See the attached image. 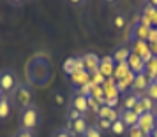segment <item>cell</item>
<instances>
[{
  "instance_id": "1",
  "label": "cell",
  "mask_w": 157,
  "mask_h": 137,
  "mask_svg": "<svg viewBox=\"0 0 157 137\" xmlns=\"http://www.w3.org/2000/svg\"><path fill=\"white\" fill-rule=\"evenodd\" d=\"M18 121H20V128L21 130L34 132L41 125V111H39V107H37L36 104H30L27 107H21L20 109Z\"/></svg>"
},
{
  "instance_id": "2",
  "label": "cell",
  "mask_w": 157,
  "mask_h": 137,
  "mask_svg": "<svg viewBox=\"0 0 157 137\" xmlns=\"http://www.w3.org/2000/svg\"><path fill=\"white\" fill-rule=\"evenodd\" d=\"M20 83H18V74L13 69H2L0 70V92L2 93H13Z\"/></svg>"
},
{
  "instance_id": "3",
  "label": "cell",
  "mask_w": 157,
  "mask_h": 137,
  "mask_svg": "<svg viewBox=\"0 0 157 137\" xmlns=\"http://www.w3.org/2000/svg\"><path fill=\"white\" fill-rule=\"evenodd\" d=\"M11 100L14 104H20L21 107H27L32 104V90L27 85H18L16 90L11 93Z\"/></svg>"
},
{
  "instance_id": "4",
  "label": "cell",
  "mask_w": 157,
  "mask_h": 137,
  "mask_svg": "<svg viewBox=\"0 0 157 137\" xmlns=\"http://www.w3.org/2000/svg\"><path fill=\"white\" fill-rule=\"evenodd\" d=\"M155 116L152 114V111H148V113H143V114L138 116V128L141 130L145 135H152V132L155 130Z\"/></svg>"
},
{
  "instance_id": "5",
  "label": "cell",
  "mask_w": 157,
  "mask_h": 137,
  "mask_svg": "<svg viewBox=\"0 0 157 137\" xmlns=\"http://www.w3.org/2000/svg\"><path fill=\"white\" fill-rule=\"evenodd\" d=\"M86 128H88V125H86L85 118H78V120H74V121L67 123V132H69L71 137H83Z\"/></svg>"
},
{
  "instance_id": "6",
  "label": "cell",
  "mask_w": 157,
  "mask_h": 137,
  "mask_svg": "<svg viewBox=\"0 0 157 137\" xmlns=\"http://www.w3.org/2000/svg\"><path fill=\"white\" fill-rule=\"evenodd\" d=\"M69 107L72 109H76L79 114H85L86 111H88V100H86V97L85 95H81L78 93V92H74V95H72V99H71V104H69Z\"/></svg>"
},
{
  "instance_id": "7",
  "label": "cell",
  "mask_w": 157,
  "mask_h": 137,
  "mask_svg": "<svg viewBox=\"0 0 157 137\" xmlns=\"http://www.w3.org/2000/svg\"><path fill=\"white\" fill-rule=\"evenodd\" d=\"M115 67H117V63L113 62V58H111V55H109V56L101 58L97 72H101L104 78H111V76H113V72H115Z\"/></svg>"
},
{
  "instance_id": "8",
  "label": "cell",
  "mask_w": 157,
  "mask_h": 137,
  "mask_svg": "<svg viewBox=\"0 0 157 137\" xmlns=\"http://www.w3.org/2000/svg\"><path fill=\"white\" fill-rule=\"evenodd\" d=\"M83 65H85V70L88 74H94L97 72V69H99V62L101 58L95 55V53H86V55H83Z\"/></svg>"
},
{
  "instance_id": "9",
  "label": "cell",
  "mask_w": 157,
  "mask_h": 137,
  "mask_svg": "<svg viewBox=\"0 0 157 137\" xmlns=\"http://www.w3.org/2000/svg\"><path fill=\"white\" fill-rule=\"evenodd\" d=\"M127 65H129V70L134 74V76L145 72V62H143V58L134 55V53H131V56L127 60Z\"/></svg>"
},
{
  "instance_id": "10",
  "label": "cell",
  "mask_w": 157,
  "mask_h": 137,
  "mask_svg": "<svg viewBox=\"0 0 157 137\" xmlns=\"http://www.w3.org/2000/svg\"><path fill=\"white\" fill-rule=\"evenodd\" d=\"M150 28H152V27L141 25V23L138 21L134 27H132V35H131V39H132V41H148Z\"/></svg>"
},
{
  "instance_id": "11",
  "label": "cell",
  "mask_w": 157,
  "mask_h": 137,
  "mask_svg": "<svg viewBox=\"0 0 157 137\" xmlns=\"http://www.w3.org/2000/svg\"><path fill=\"white\" fill-rule=\"evenodd\" d=\"M150 85V79L147 78V74L141 72V74H136L134 76V81H132V86L131 90L136 92V93H140V92H147V88Z\"/></svg>"
},
{
  "instance_id": "12",
  "label": "cell",
  "mask_w": 157,
  "mask_h": 137,
  "mask_svg": "<svg viewBox=\"0 0 157 137\" xmlns=\"http://www.w3.org/2000/svg\"><path fill=\"white\" fill-rule=\"evenodd\" d=\"M120 120L127 128H132V127L138 125V114L134 113V109H122L120 111Z\"/></svg>"
},
{
  "instance_id": "13",
  "label": "cell",
  "mask_w": 157,
  "mask_h": 137,
  "mask_svg": "<svg viewBox=\"0 0 157 137\" xmlns=\"http://www.w3.org/2000/svg\"><path fill=\"white\" fill-rule=\"evenodd\" d=\"M131 48H127V46H118L117 49L111 53V58H113L115 63H125L129 60V56H131Z\"/></svg>"
},
{
  "instance_id": "14",
  "label": "cell",
  "mask_w": 157,
  "mask_h": 137,
  "mask_svg": "<svg viewBox=\"0 0 157 137\" xmlns=\"http://www.w3.org/2000/svg\"><path fill=\"white\" fill-rule=\"evenodd\" d=\"M95 114H97V118H108L111 123H113L115 120H118V118H120V113H118V111H115V109H111V107H108L106 104H102V106L97 109V113H95Z\"/></svg>"
},
{
  "instance_id": "15",
  "label": "cell",
  "mask_w": 157,
  "mask_h": 137,
  "mask_svg": "<svg viewBox=\"0 0 157 137\" xmlns=\"http://www.w3.org/2000/svg\"><path fill=\"white\" fill-rule=\"evenodd\" d=\"M140 100V95L136 92H125L122 95V109H134Z\"/></svg>"
},
{
  "instance_id": "16",
  "label": "cell",
  "mask_w": 157,
  "mask_h": 137,
  "mask_svg": "<svg viewBox=\"0 0 157 137\" xmlns=\"http://www.w3.org/2000/svg\"><path fill=\"white\" fill-rule=\"evenodd\" d=\"M71 81L76 88H79V86H83V85H86V83H90V74L86 72V70H76L71 76Z\"/></svg>"
},
{
  "instance_id": "17",
  "label": "cell",
  "mask_w": 157,
  "mask_h": 137,
  "mask_svg": "<svg viewBox=\"0 0 157 137\" xmlns=\"http://www.w3.org/2000/svg\"><path fill=\"white\" fill-rule=\"evenodd\" d=\"M145 74H147V78L150 81H154L157 78V56H152L145 63Z\"/></svg>"
},
{
  "instance_id": "18",
  "label": "cell",
  "mask_w": 157,
  "mask_h": 137,
  "mask_svg": "<svg viewBox=\"0 0 157 137\" xmlns=\"http://www.w3.org/2000/svg\"><path fill=\"white\" fill-rule=\"evenodd\" d=\"M125 23H127V14L122 13V11H118V13L111 18V25H113L115 30H122L125 27Z\"/></svg>"
},
{
  "instance_id": "19",
  "label": "cell",
  "mask_w": 157,
  "mask_h": 137,
  "mask_svg": "<svg viewBox=\"0 0 157 137\" xmlns=\"http://www.w3.org/2000/svg\"><path fill=\"white\" fill-rule=\"evenodd\" d=\"M109 132H111L113 135H117V137H122V135H125V134H127V127H125V125L122 123V120L118 118V120H115V121L111 123Z\"/></svg>"
},
{
  "instance_id": "20",
  "label": "cell",
  "mask_w": 157,
  "mask_h": 137,
  "mask_svg": "<svg viewBox=\"0 0 157 137\" xmlns=\"http://www.w3.org/2000/svg\"><path fill=\"white\" fill-rule=\"evenodd\" d=\"M11 111V102L7 97H0V120H6Z\"/></svg>"
},
{
  "instance_id": "21",
  "label": "cell",
  "mask_w": 157,
  "mask_h": 137,
  "mask_svg": "<svg viewBox=\"0 0 157 137\" xmlns=\"http://www.w3.org/2000/svg\"><path fill=\"white\" fill-rule=\"evenodd\" d=\"M76 70H78V69H76V58H69L64 63V72L67 74V76H72Z\"/></svg>"
},
{
  "instance_id": "22",
  "label": "cell",
  "mask_w": 157,
  "mask_h": 137,
  "mask_svg": "<svg viewBox=\"0 0 157 137\" xmlns=\"http://www.w3.org/2000/svg\"><path fill=\"white\" fill-rule=\"evenodd\" d=\"M147 97L148 99H152L154 102H157V81H150V85H148V88H147Z\"/></svg>"
},
{
  "instance_id": "23",
  "label": "cell",
  "mask_w": 157,
  "mask_h": 137,
  "mask_svg": "<svg viewBox=\"0 0 157 137\" xmlns=\"http://www.w3.org/2000/svg\"><path fill=\"white\" fill-rule=\"evenodd\" d=\"M95 127L102 132V130H109L111 128V121L108 120V118H97L95 120Z\"/></svg>"
},
{
  "instance_id": "24",
  "label": "cell",
  "mask_w": 157,
  "mask_h": 137,
  "mask_svg": "<svg viewBox=\"0 0 157 137\" xmlns=\"http://www.w3.org/2000/svg\"><path fill=\"white\" fill-rule=\"evenodd\" d=\"M83 137H102V132H101L95 125H92V127H88L85 132V135Z\"/></svg>"
},
{
  "instance_id": "25",
  "label": "cell",
  "mask_w": 157,
  "mask_h": 137,
  "mask_svg": "<svg viewBox=\"0 0 157 137\" xmlns=\"http://www.w3.org/2000/svg\"><path fill=\"white\" fill-rule=\"evenodd\" d=\"M78 118H83V114H79L78 111L72 109V107L67 109V120H69V121H74V120H78Z\"/></svg>"
},
{
  "instance_id": "26",
  "label": "cell",
  "mask_w": 157,
  "mask_h": 137,
  "mask_svg": "<svg viewBox=\"0 0 157 137\" xmlns=\"http://www.w3.org/2000/svg\"><path fill=\"white\" fill-rule=\"evenodd\" d=\"M127 137H145V134L138 127H132V128L127 130Z\"/></svg>"
},
{
  "instance_id": "27",
  "label": "cell",
  "mask_w": 157,
  "mask_h": 137,
  "mask_svg": "<svg viewBox=\"0 0 157 137\" xmlns=\"http://www.w3.org/2000/svg\"><path fill=\"white\" fill-rule=\"evenodd\" d=\"M53 99H55V104H57V107H62L65 104V99L62 95L58 93V92H53Z\"/></svg>"
},
{
  "instance_id": "28",
  "label": "cell",
  "mask_w": 157,
  "mask_h": 137,
  "mask_svg": "<svg viewBox=\"0 0 157 137\" xmlns=\"http://www.w3.org/2000/svg\"><path fill=\"white\" fill-rule=\"evenodd\" d=\"M14 137H34V132H30V130H18L16 132V135Z\"/></svg>"
},
{
  "instance_id": "29",
  "label": "cell",
  "mask_w": 157,
  "mask_h": 137,
  "mask_svg": "<svg viewBox=\"0 0 157 137\" xmlns=\"http://www.w3.org/2000/svg\"><path fill=\"white\" fill-rule=\"evenodd\" d=\"M53 137H71V135H69L67 128H60V130H57V132L53 134Z\"/></svg>"
},
{
  "instance_id": "30",
  "label": "cell",
  "mask_w": 157,
  "mask_h": 137,
  "mask_svg": "<svg viewBox=\"0 0 157 137\" xmlns=\"http://www.w3.org/2000/svg\"><path fill=\"white\" fill-rule=\"evenodd\" d=\"M71 5H83L85 4V0H67Z\"/></svg>"
},
{
  "instance_id": "31",
  "label": "cell",
  "mask_w": 157,
  "mask_h": 137,
  "mask_svg": "<svg viewBox=\"0 0 157 137\" xmlns=\"http://www.w3.org/2000/svg\"><path fill=\"white\" fill-rule=\"evenodd\" d=\"M101 2H102L104 5H113V4H117V2H118V0H101Z\"/></svg>"
},
{
  "instance_id": "32",
  "label": "cell",
  "mask_w": 157,
  "mask_h": 137,
  "mask_svg": "<svg viewBox=\"0 0 157 137\" xmlns=\"http://www.w3.org/2000/svg\"><path fill=\"white\" fill-rule=\"evenodd\" d=\"M147 4H148L150 7H154V9H157V0H147Z\"/></svg>"
},
{
  "instance_id": "33",
  "label": "cell",
  "mask_w": 157,
  "mask_h": 137,
  "mask_svg": "<svg viewBox=\"0 0 157 137\" xmlns=\"http://www.w3.org/2000/svg\"><path fill=\"white\" fill-rule=\"evenodd\" d=\"M9 4H13V5H20V4H23V0H7Z\"/></svg>"
},
{
  "instance_id": "34",
  "label": "cell",
  "mask_w": 157,
  "mask_h": 137,
  "mask_svg": "<svg viewBox=\"0 0 157 137\" xmlns=\"http://www.w3.org/2000/svg\"><path fill=\"white\" fill-rule=\"evenodd\" d=\"M145 137H152V135H145Z\"/></svg>"
},
{
  "instance_id": "35",
  "label": "cell",
  "mask_w": 157,
  "mask_h": 137,
  "mask_svg": "<svg viewBox=\"0 0 157 137\" xmlns=\"http://www.w3.org/2000/svg\"><path fill=\"white\" fill-rule=\"evenodd\" d=\"M154 81H157V78H155V79H154Z\"/></svg>"
}]
</instances>
